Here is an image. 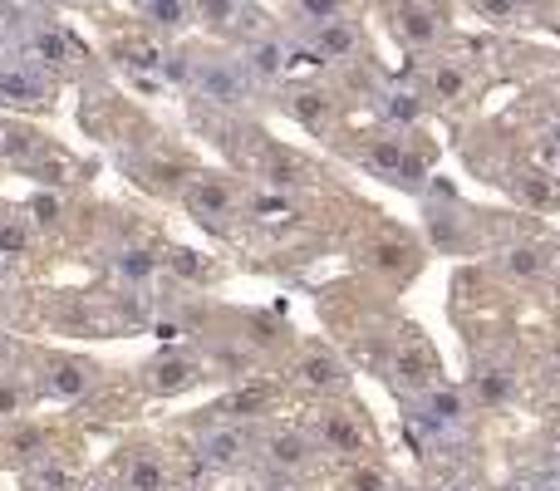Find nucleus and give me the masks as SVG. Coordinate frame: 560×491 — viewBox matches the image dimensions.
<instances>
[{"instance_id": "obj_4", "label": "nucleus", "mask_w": 560, "mask_h": 491, "mask_svg": "<svg viewBox=\"0 0 560 491\" xmlns=\"http://www.w3.org/2000/svg\"><path fill=\"white\" fill-rule=\"evenodd\" d=\"M384 491H394V487H384Z\"/></svg>"}, {"instance_id": "obj_3", "label": "nucleus", "mask_w": 560, "mask_h": 491, "mask_svg": "<svg viewBox=\"0 0 560 491\" xmlns=\"http://www.w3.org/2000/svg\"><path fill=\"white\" fill-rule=\"evenodd\" d=\"M148 15L163 20V25H177V15H183V5L177 0H148Z\"/></svg>"}, {"instance_id": "obj_2", "label": "nucleus", "mask_w": 560, "mask_h": 491, "mask_svg": "<svg viewBox=\"0 0 560 491\" xmlns=\"http://www.w3.org/2000/svg\"><path fill=\"white\" fill-rule=\"evenodd\" d=\"M163 487H167V477L158 463H148V457H133V463H128V491H163Z\"/></svg>"}, {"instance_id": "obj_1", "label": "nucleus", "mask_w": 560, "mask_h": 491, "mask_svg": "<svg viewBox=\"0 0 560 491\" xmlns=\"http://www.w3.org/2000/svg\"><path fill=\"white\" fill-rule=\"evenodd\" d=\"M423 408H428V413H418V418H423L428 428H438V433L463 423V398H457V394H433Z\"/></svg>"}]
</instances>
